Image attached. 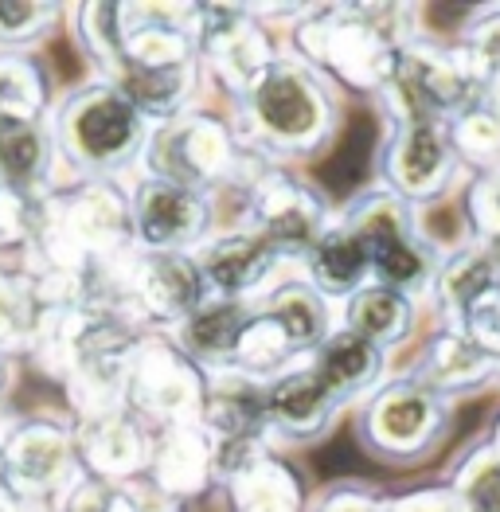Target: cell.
Listing matches in <instances>:
<instances>
[{"mask_svg":"<svg viewBox=\"0 0 500 512\" xmlns=\"http://www.w3.org/2000/svg\"><path fill=\"white\" fill-rule=\"evenodd\" d=\"M250 133L270 149H309L329 129V94L297 59H270L266 71L243 90Z\"/></svg>","mask_w":500,"mask_h":512,"instance_id":"6da1fadb","label":"cell"},{"mask_svg":"<svg viewBox=\"0 0 500 512\" xmlns=\"http://www.w3.org/2000/svg\"><path fill=\"white\" fill-rule=\"evenodd\" d=\"M208 399V384L176 344H137L125 372L122 407L141 423H157L161 434L180 427H196Z\"/></svg>","mask_w":500,"mask_h":512,"instance_id":"7a4b0ae2","label":"cell"},{"mask_svg":"<svg viewBox=\"0 0 500 512\" xmlns=\"http://www.w3.org/2000/svg\"><path fill=\"white\" fill-rule=\"evenodd\" d=\"M145 137V118L114 86H86L63 102L59 149L83 169H118Z\"/></svg>","mask_w":500,"mask_h":512,"instance_id":"3957f363","label":"cell"},{"mask_svg":"<svg viewBox=\"0 0 500 512\" xmlns=\"http://www.w3.org/2000/svg\"><path fill=\"white\" fill-rule=\"evenodd\" d=\"M301 51L309 63L333 71L340 83L364 90L387 86L399 59L395 40L387 36V28L368 20V8H333L325 12V20L305 24Z\"/></svg>","mask_w":500,"mask_h":512,"instance_id":"277c9868","label":"cell"},{"mask_svg":"<svg viewBox=\"0 0 500 512\" xmlns=\"http://www.w3.org/2000/svg\"><path fill=\"white\" fill-rule=\"evenodd\" d=\"M75 438L55 423H24L4 434L0 446V489L16 501V509L40 512L47 501H63V493L79 481L75 477Z\"/></svg>","mask_w":500,"mask_h":512,"instance_id":"5b68a950","label":"cell"},{"mask_svg":"<svg viewBox=\"0 0 500 512\" xmlns=\"http://www.w3.org/2000/svg\"><path fill=\"white\" fill-rule=\"evenodd\" d=\"M118 278H122V282H114L118 317H125V309L133 305L153 321L180 325L184 317H192L208 301V286H204V274L196 266V255L141 251L137 258H125Z\"/></svg>","mask_w":500,"mask_h":512,"instance_id":"8992f818","label":"cell"},{"mask_svg":"<svg viewBox=\"0 0 500 512\" xmlns=\"http://www.w3.org/2000/svg\"><path fill=\"white\" fill-rule=\"evenodd\" d=\"M473 75L469 67L434 47H399L395 71L387 90L403 114V122H442L458 118L473 102Z\"/></svg>","mask_w":500,"mask_h":512,"instance_id":"52a82bcc","label":"cell"},{"mask_svg":"<svg viewBox=\"0 0 500 512\" xmlns=\"http://www.w3.org/2000/svg\"><path fill=\"white\" fill-rule=\"evenodd\" d=\"M149 165L161 180L204 192L235 165V145L215 118H172L149 141Z\"/></svg>","mask_w":500,"mask_h":512,"instance_id":"ba28073f","label":"cell"},{"mask_svg":"<svg viewBox=\"0 0 500 512\" xmlns=\"http://www.w3.org/2000/svg\"><path fill=\"white\" fill-rule=\"evenodd\" d=\"M129 223L141 251L188 255L208 231V200L188 184L149 176L129 204Z\"/></svg>","mask_w":500,"mask_h":512,"instance_id":"9c48e42d","label":"cell"},{"mask_svg":"<svg viewBox=\"0 0 500 512\" xmlns=\"http://www.w3.org/2000/svg\"><path fill=\"white\" fill-rule=\"evenodd\" d=\"M348 227L360 235V243L368 251V266H372V274H379V286L411 294L426 282L430 258L422 251V243L411 235V223H407V215L395 200L372 196L360 212L352 215Z\"/></svg>","mask_w":500,"mask_h":512,"instance_id":"30bf717a","label":"cell"},{"mask_svg":"<svg viewBox=\"0 0 500 512\" xmlns=\"http://www.w3.org/2000/svg\"><path fill=\"white\" fill-rule=\"evenodd\" d=\"M442 430V399L418 380L387 384L364 411V434L379 454L411 458Z\"/></svg>","mask_w":500,"mask_h":512,"instance_id":"8fae6325","label":"cell"},{"mask_svg":"<svg viewBox=\"0 0 500 512\" xmlns=\"http://www.w3.org/2000/svg\"><path fill=\"white\" fill-rule=\"evenodd\" d=\"M250 215H254V235L274 251V255H297L309 251L325 235V208L321 200L290 176H262L250 192Z\"/></svg>","mask_w":500,"mask_h":512,"instance_id":"7c38bea8","label":"cell"},{"mask_svg":"<svg viewBox=\"0 0 500 512\" xmlns=\"http://www.w3.org/2000/svg\"><path fill=\"white\" fill-rule=\"evenodd\" d=\"M200 36H196V51H204L215 71V79L243 94L262 71L266 63L274 59L270 55V43L266 36L250 24V12L247 8H200Z\"/></svg>","mask_w":500,"mask_h":512,"instance_id":"4fadbf2b","label":"cell"},{"mask_svg":"<svg viewBox=\"0 0 500 512\" xmlns=\"http://www.w3.org/2000/svg\"><path fill=\"white\" fill-rule=\"evenodd\" d=\"M157 434H149L137 415L125 407H110L98 415H86L83 430L75 434L79 462H86L90 477L102 481H129L153 462Z\"/></svg>","mask_w":500,"mask_h":512,"instance_id":"5bb4252c","label":"cell"},{"mask_svg":"<svg viewBox=\"0 0 500 512\" xmlns=\"http://www.w3.org/2000/svg\"><path fill=\"white\" fill-rule=\"evenodd\" d=\"M454 141L450 126L442 122H399V133L387 149V180L399 196L407 200H426L446 188L454 172Z\"/></svg>","mask_w":500,"mask_h":512,"instance_id":"9a60e30c","label":"cell"},{"mask_svg":"<svg viewBox=\"0 0 500 512\" xmlns=\"http://www.w3.org/2000/svg\"><path fill=\"white\" fill-rule=\"evenodd\" d=\"M262 403H266V427L282 430L286 438H317L333 423L340 407V399L321 384V376L309 364L274 376L262 387Z\"/></svg>","mask_w":500,"mask_h":512,"instance_id":"2e32d148","label":"cell"},{"mask_svg":"<svg viewBox=\"0 0 500 512\" xmlns=\"http://www.w3.org/2000/svg\"><path fill=\"white\" fill-rule=\"evenodd\" d=\"M278 255L254 235V231H231V235H219L211 239L208 247L196 255V266L204 274V286H208L215 298L227 301H243L247 294L262 290L270 270H274Z\"/></svg>","mask_w":500,"mask_h":512,"instance_id":"e0dca14e","label":"cell"},{"mask_svg":"<svg viewBox=\"0 0 500 512\" xmlns=\"http://www.w3.org/2000/svg\"><path fill=\"white\" fill-rule=\"evenodd\" d=\"M153 485L168 501H184V497H200L211 481V446L208 434L196 427H180L157 434L153 446Z\"/></svg>","mask_w":500,"mask_h":512,"instance_id":"ac0fdd59","label":"cell"},{"mask_svg":"<svg viewBox=\"0 0 500 512\" xmlns=\"http://www.w3.org/2000/svg\"><path fill=\"white\" fill-rule=\"evenodd\" d=\"M309 266V286L321 298H352L356 290L368 286V251L360 243V235L344 223V227H325V235L305 251Z\"/></svg>","mask_w":500,"mask_h":512,"instance_id":"d6986e66","label":"cell"},{"mask_svg":"<svg viewBox=\"0 0 500 512\" xmlns=\"http://www.w3.org/2000/svg\"><path fill=\"white\" fill-rule=\"evenodd\" d=\"M247 321L250 309L243 301L208 298L192 317H184L176 325V348L200 364H231Z\"/></svg>","mask_w":500,"mask_h":512,"instance_id":"ffe728a7","label":"cell"},{"mask_svg":"<svg viewBox=\"0 0 500 512\" xmlns=\"http://www.w3.org/2000/svg\"><path fill=\"white\" fill-rule=\"evenodd\" d=\"M321 384L333 391L336 399L344 403L348 395H360L379 380V368H383V348H375L372 341L348 333V329H336L325 337V344L313 352V364H309Z\"/></svg>","mask_w":500,"mask_h":512,"instance_id":"44dd1931","label":"cell"},{"mask_svg":"<svg viewBox=\"0 0 500 512\" xmlns=\"http://www.w3.org/2000/svg\"><path fill=\"white\" fill-rule=\"evenodd\" d=\"M407 325H411V301L391 286H364L348 298L344 309V329L372 341L375 348L395 344L407 333Z\"/></svg>","mask_w":500,"mask_h":512,"instance_id":"7402d4cb","label":"cell"},{"mask_svg":"<svg viewBox=\"0 0 500 512\" xmlns=\"http://www.w3.org/2000/svg\"><path fill=\"white\" fill-rule=\"evenodd\" d=\"M278 325L282 333L290 337V344L297 352H317L325 337L333 333L329 329V309H325V298L309 286V282H286L278 286L266 305H262Z\"/></svg>","mask_w":500,"mask_h":512,"instance_id":"603a6c76","label":"cell"},{"mask_svg":"<svg viewBox=\"0 0 500 512\" xmlns=\"http://www.w3.org/2000/svg\"><path fill=\"white\" fill-rule=\"evenodd\" d=\"M500 360L493 352H485L477 341H469L465 333H446L430 344L426 352V387L430 391H458V387L481 384Z\"/></svg>","mask_w":500,"mask_h":512,"instance_id":"cb8c5ba5","label":"cell"},{"mask_svg":"<svg viewBox=\"0 0 500 512\" xmlns=\"http://www.w3.org/2000/svg\"><path fill=\"white\" fill-rule=\"evenodd\" d=\"M51 165V133L40 122H0V184L32 192Z\"/></svg>","mask_w":500,"mask_h":512,"instance_id":"d4e9b609","label":"cell"},{"mask_svg":"<svg viewBox=\"0 0 500 512\" xmlns=\"http://www.w3.org/2000/svg\"><path fill=\"white\" fill-rule=\"evenodd\" d=\"M231 512H301V481L282 462L262 458L258 466L227 485Z\"/></svg>","mask_w":500,"mask_h":512,"instance_id":"484cf974","label":"cell"},{"mask_svg":"<svg viewBox=\"0 0 500 512\" xmlns=\"http://www.w3.org/2000/svg\"><path fill=\"white\" fill-rule=\"evenodd\" d=\"M47 83L28 55H0V122H40Z\"/></svg>","mask_w":500,"mask_h":512,"instance_id":"4316f807","label":"cell"},{"mask_svg":"<svg viewBox=\"0 0 500 512\" xmlns=\"http://www.w3.org/2000/svg\"><path fill=\"white\" fill-rule=\"evenodd\" d=\"M450 141L454 153L477 161V165H500V102L497 98H481L469 102L458 118L450 122Z\"/></svg>","mask_w":500,"mask_h":512,"instance_id":"83f0119b","label":"cell"},{"mask_svg":"<svg viewBox=\"0 0 500 512\" xmlns=\"http://www.w3.org/2000/svg\"><path fill=\"white\" fill-rule=\"evenodd\" d=\"M458 501L465 512H500V454L481 450L458 477Z\"/></svg>","mask_w":500,"mask_h":512,"instance_id":"f1b7e54d","label":"cell"},{"mask_svg":"<svg viewBox=\"0 0 500 512\" xmlns=\"http://www.w3.org/2000/svg\"><path fill=\"white\" fill-rule=\"evenodd\" d=\"M32 329H36V313L28 290L0 270V352L20 341H32Z\"/></svg>","mask_w":500,"mask_h":512,"instance_id":"f546056e","label":"cell"},{"mask_svg":"<svg viewBox=\"0 0 500 512\" xmlns=\"http://www.w3.org/2000/svg\"><path fill=\"white\" fill-rule=\"evenodd\" d=\"M461 63L469 67L473 83L500 86V12L489 16V20H481L469 32V43L461 51Z\"/></svg>","mask_w":500,"mask_h":512,"instance_id":"4dcf8cb0","label":"cell"},{"mask_svg":"<svg viewBox=\"0 0 500 512\" xmlns=\"http://www.w3.org/2000/svg\"><path fill=\"white\" fill-rule=\"evenodd\" d=\"M36 223L40 204L32 200V192L0 184V247H24L36 235Z\"/></svg>","mask_w":500,"mask_h":512,"instance_id":"1f68e13d","label":"cell"},{"mask_svg":"<svg viewBox=\"0 0 500 512\" xmlns=\"http://www.w3.org/2000/svg\"><path fill=\"white\" fill-rule=\"evenodd\" d=\"M51 16H55L51 4H0V43L20 47V43L36 40Z\"/></svg>","mask_w":500,"mask_h":512,"instance_id":"d6a6232c","label":"cell"},{"mask_svg":"<svg viewBox=\"0 0 500 512\" xmlns=\"http://www.w3.org/2000/svg\"><path fill=\"white\" fill-rule=\"evenodd\" d=\"M383 512H465L458 493H411L403 501L383 505Z\"/></svg>","mask_w":500,"mask_h":512,"instance_id":"836d02e7","label":"cell"},{"mask_svg":"<svg viewBox=\"0 0 500 512\" xmlns=\"http://www.w3.org/2000/svg\"><path fill=\"white\" fill-rule=\"evenodd\" d=\"M321 512H383L379 501H372L368 493H352V489H344V493H333Z\"/></svg>","mask_w":500,"mask_h":512,"instance_id":"e575fe53","label":"cell"},{"mask_svg":"<svg viewBox=\"0 0 500 512\" xmlns=\"http://www.w3.org/2000/svg\"><path fill=\"white\" fill-rule=\"evenodd\" d=\"M0 384H4V352H0Z\"/></svg>","mask_w":500,"mask_h":512,"instance_id":"d590c367","label":"cell"}]
</instances>
